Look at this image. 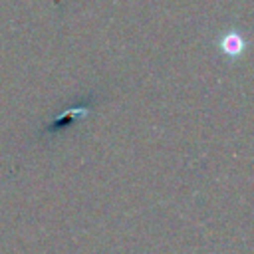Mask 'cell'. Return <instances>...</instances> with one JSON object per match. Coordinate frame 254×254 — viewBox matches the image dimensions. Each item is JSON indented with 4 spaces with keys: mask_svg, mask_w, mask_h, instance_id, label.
Instances as JSON below:
<instances>
[{
    "mask_svg": "<svg viewBox=\"0 0 254 254\" xmlns=\"http://www.w3.org/2000/svg\"><path fill=\"white\" fill-rule=\"evenodd\" d=\"M244 48H246V42H244L242 34H238V32H226V34H222V38H220V50L228 58L242 56Z\"/></svg>",
    "mask_w": 254,
    "mask_h": 254,
    "instance_id": "cell-1",
    "label": "cell"
}]
</instances>
